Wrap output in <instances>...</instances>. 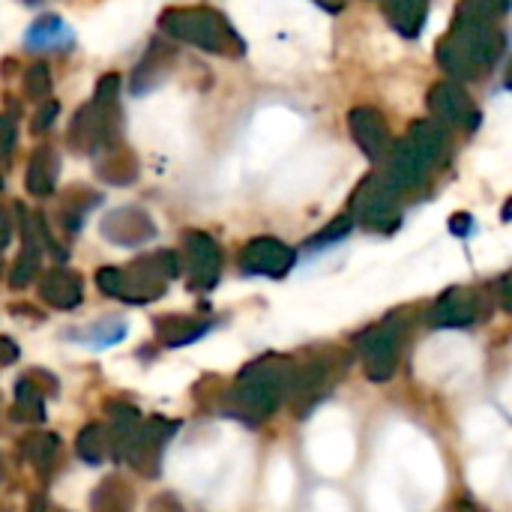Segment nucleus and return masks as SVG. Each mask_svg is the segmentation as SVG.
<instances>
[{
    "instance_id": "32",
    "label": "nucleus",
    "mask_w": 512,
    "mask_h": 512,
    "mask_svg": "<svg viewBox=\"0 0 512 512\" xmlns=\"http://www.w3.org/2000/svg\"><path fill=\"white\" fill-rule=\"evenodd\" d=\"M351 228H354L351 213H342V216H336V219L321 231V234H315V237L309 240V249H315V246H327V243H336V240L348 237V234H351Z\"/></svg>"
},
{
    "instance_id": "20",
    "label": "nucleus",
    "mask_w": 512,
    "mask_h": 512,
    "mask_svg": "<svg viewBox=\"0 0 512 512\" xmlns=\"http://www.w3.org/2000/svg\"><path fill=\"white\" fill-rule=\"evenodd\" d=\"M96 174L111 183V186H126L138 177V159L129 147L123 144H114L108 150H102V159L96 165Z\"/></svg>"
},
{
    "instance_id": "3",
    "label": "nucleus",
    "mask_w": 512,
    "mask_h": 512,
    "mask_svg": "<svg viewBox=\"0 0 512 512\" xmlns=\"http://www.w3.org/2000/svg\"><path fill=\"white\" fill-rule=\"evenodd\" d=\"M120 129V75L108 72L99 78L96 96L75 111L66 138L78 153H102L114 144H123Z\"/></svg>"
},
{
    "instance_id": "33",
    "label": "nucleus",
    "mask_w": 512,
    "mask_h": 512,
    "mask_svg": "<svg viewBox=\"0 0 512 512\" xmlns=\"http://www.w3.org/2000/svg\"><path fill=\"white\" fill-rule=\"evenodd\" d=\"M15 141H18V126H15V117H9V114H0V162H9V159H12Z\"/></svg>"
},
{
    "instance_id": "2",
    "label": "nucleus",
    "mask_w": 512,
    "mask_h": 512,
    "mask_svg": "<svg viewBox=\"0 0 512 512\" xmlns=\"http://www.w3.org/2000/svg\"><path fill=\"white\" fill-rule=\"evenodd\" d=\"M507 48V36L498 24L453 21L450 33L438 42V63L453 78H477L492 69Z\"/></svg>"
},
{
    "instance_id": "6",
    "label": "nucleus",
    "mask_w": 512,
    "mask_h": 512,
    "mask_svg": "<svg viewBox=\"0 0 512 512\" xmlns=\"http://www.w3.org/2000/svg\"><path fill=\"white\" fill-rule=\"evenodd\" d=\"M180 423H171L165 417H150L141 420L138 429L126 438V444L117 450L120 459L129 462V468L141 477H156L159 474V462H162V450L168 447V441L177 435Z\"/></svg>"
},
{
    "instance_id": "28",
    "label": "nucleus",
    "mask_w": 512,
    "mask_h": 512,
    "mask_svg": "<svg viewBox=\"0 0 512 512\" xmlns=\"http://www.w3.org/2000/svg\"><path fill=\"white\" fill-rule=\"evenodd\" d=\"M510 9V0H462L456 9V21L471 24H498Z\"/></svg>"
},
{
    "instance_id": "16",
    "label": "nucleus",
    "mask_w": 512,
    "mask_h": 512,
    "mask_svg": "<svg viewBox=\"0 0 512 512\" xmlns=\"http://www.w3.org/2000/svg\"><path fill=\"white\" fill-rule=\"evenodd\" d=\"M174 60H177V48H174V45H168V42H162V39L150 42L147 54H144V57L138 60V66L132 69L129 90H132L135 96H144L147 90L159 87V84L168 78V72L174 69Z\"/></svg>"
},
{
    "instance_id": "44",
    "label": "nucleus",
    "mask_w": 512,
    "mask_h": 512,
    "mask_svg": "<svg viewBox=\"0 0 512 512\" xmlns=\"http://www.w3.org/2000/svg\"><path fill=\"white\" fill-rule=\"evenodd\" d=\"M462 512H474V510H462Z\"/></svg>"
},
{
    "instance_id": "5",
    "label": "nucleus",
    "mask_w": 512,
    "mask_h": 512,
    "mask_svg": "<svg viewBox=\"0 0 512 512\" xmlns=\"http://www.w3.org/2000/svg\"><path fill=\"white\" fill-rule=\"evenodd\" d=\"M180 276V255L171 249L141 255L129 267H120V297L123 303L144 306L168 291V282Z\"/></svg>"
},
{
    "instance_id": "36",
    "label": "nucleus",
    "mask_w": 512,
    "mask_h": 512,
    "mask_svg": "<svg viewBox=\"0 0 512 512\" xmlns=\"http://www.w3.org/2000/svg\"><path fill=\"white\" fill-rule=\"evenodd\" d=\"M147 512H186V510H183V504H180L174 495H159V498H153V501H150Z\"/></svg>"
},
{
    "instance_id": "34",
    "label": "nucleus",
    "mask_w": 512,
    "mask_h": 512,
    "mask_svg": "<svg viewBox=\"0 0 512 512\" xmlns=\"http://www.w3.org/2000/svg\"><path fill=\"white\" fill-rule=\"evenodd\" d=\"M96 288L105 297H120V267H99L96 270Z\"/></svg>"
},
{
    "instance_id": "43",
    "label": "nucleus",
    "mask_w": 512,
    "mask_h": 512,
    "mask_svg": "<svg viewBox=\"0 0 512 512\" xmlns=\"http://www.w3.org/2000/svg\"><path fill=\"white\" fill-rule=\"evenodd\" d=\"M0 189H3V174H0Z\"/></svg>"
},
{
    "instance_id": "4",
    "label": "nucleus",
    "mask_w": 512,
    "mask_h": 512,
    "mask_svg": "<svg viewBox=\"0 0 512 512\" xmlns=\"http://www.w3.org/2000/svg\"><path fill=\"white\" fill-rule=\"evenodd\" d=\"M159 27L174 42H186V45H195V48L210 51V54L240 57L246 51V45H243L240 33L231 27V21L222 12L210 9V6H174V9H165L159 15Z\"/></svg>"
},
{
    "instance_id": "10",
    "label": "nucleus",
    "mask_w": 512,
    "mask_h": 512,
    "mask_svg": "<svg viewBox=\"0 0 512 512\" xmlns=\"http://www.w3.org/2000/svg\"><path fill=\"white\" fill-rule=\"evenodd\" d=\"M294 261H297V252L276 237H255L240 249V267L243 273H252V276L282 279L291 273Z\"/></svg>"
},
{
    "instance_id": "35",
    "label": "nucleus",
    "mask_w": 512,
    "mask_h": 512,
    "mask_svg": "<svg viewBox=\"0 0 512 512\" xmlns=\"http://www.w3.org/2000/svg\"><path fill=\"white\" fill-rule=\"evenodd\" d=\"M60 114V102H54V99H45L42 102V108L33 114V120H30V132H36V135H42L51 123H54V117Z\"/></svg>"
},
{
    "instance_id": "30",
    "label": "nucleus",
    "mask_w": 512,
    "mask_h": 512,
    "mask_svg": "<svg viewBox=\"0 0 512 512\" xmlns=\"http://www.w3.org/2000/svg\"><path fill=\"white\" fill-rule=\"evenodd\" d=\"M21 87H24L27 99H48L51 96V69L45 63L27 66V72L21 78Z\"/></svg>"
},
{
    "instance_id": "8",
    "label": "nucleus",
    "mask_w": 512,
    "mask_h": 512,
    "mask_svg": "<svg viewBox=\"0 0 512 512\" xmlns=\"http://www.w3.org/2000/svg\"><path fill=\"white\" fill-rule=\"evenodd\" d=\"M399 345H402V327L399 321H384L372 330H366L357 342L363 357V372L369 381L384 384L396 375L399 366Z\"/></svg>"
},
{
    "instance_id": "18",
    "label": "nucleus",
    "mask_w": 512,
    "mask_h": 512,
    "mask_svg": "<svg viewBox=\"0 0 512 512\" xmlns=\"http://www.w3.org/2000/svg\"><path fill=\"white\" fill-rule=\"evenodd\" d=\"M57 174H60V159H57V153L48 144H42V147L33 150V156L27 162L24 186H27L30 195L48 198L54 192V186H57Z\"/></svg>"
},
{
    "instance_id": "9",
    "label": "nucleus",
    "mask_w": 512,
    "mask_h": 512,
    "mask_svg": "<svg viewBox=\"0 0 512 512\" xmlns=\"http://www.w3.org/2000/svg\"><path fill=\"white\" fill-rule=\"evenodd\" d=\"M183 258H186V276L192 291H210L219 282L222 273V249L219 243L204 231H186L183 237Z\"/></svg>"
},
{
    "instance_id": "22",
    "label": "nucleus",
    "mask_w": 512,
    "mask_h": 512,
    "mask_svg": "<svg viewBox=\"0 0 512 512\" xmlns=\"http://www.w3.org/2000/svg\"><path fill=\"white\" fill-rule=\"evenodd\" d=\"M384 3V12L390 18V24L414 39L423 33V24H426V15H429V0H381Z\"/></svg>"
},
{
    "instance_id": "14",
    "label": "nucleus",
    "mask_w": 512,
    "mask_h": 512,
    "mask_svg": "<svg viewBox=\"0 0 512 512\" xmlns=\"http://www.w3.org/2000/svg\"><path fill=\"white\" fill-rule=\"evenodd\" d=\"M384 162H387V174H384L381 180H384L396 195H399V192L417 189V186L426 180V174L432 171V165H429L405 138L393 144V150H390V156H387Z\"/></svg>"
},
{
    "instance_id": "11",
    "label": "nucleus",
    "mask_w": 512,
    "mask_h": 512,
    "mask_svg": "<svg viewBox=\"0 0 512 512\" xmlns=\"http://www.w3.org/2000/svg\"><path fill=\"white\" fill-rule=\"evenodd\" d=\"M429 111L438 117L441 126L474 129L480 123V111H477L474 99L456 81H441V84L432 87V93H429Z\"/></svg>"
},
{
    "instance_id": "26",
    "label": "nucleus",
    "mask_w": 512,
    "mask_h": 512,
    "mask_svg": "<svg viewBox=\"0 0 512 512\" xmlns=\"http://www.w3.org/2000/svg\"><path fill=\"white\" fill-rule=\"evenodd\" d=\"M24 45L30 51H42V48H66L72 45V30L63 24V18L57 15H45L39 21H33L24 33Z\"/></svg>"
},
{
    "instance_id": "19",
    "label": "nucleus",
    "mask_w": 512,
    "mask_h": 512,
    "mask_svg": "<svg viewBox=\"0 0 512 512\" xmlns=\"http://www.w3.org/2000/svg\"><path fill=\"white\" fill-rule=\"evenodd\" d=\"M45 396L48 390L39 387V372L21 378L15 384V405H12V417L18 423H42L45 420Z\"/></svg>"
},
{
    "instance_id": "25",
    "label": "nucleus",
    "mask_w": 512,
    "mask_h": 512,
    "mask_svg": "<svg viewBox=\"0 0 512 512\" xmlns=\"http://www.w3.org/2000/svg\"><path fill=\"white\" fill-rule=\"evenodd\" d=\"M132 507H135V495L126 486V480L117 474L105 477L90 495V512H132Z\"/></svg>"
},
{
    "instance_id": "15",
    "label": "nucleus",
    "mask_w": 512,
    "mask_h": 512,
    "mask_svg": "<svg viewBox=\"0 0 512 512\" xmlns=\"http://www.w3.org/2000/svg\"><path fill=\"white\" fill-rule=\"evenodd\" d=\"M480 318V297L471 288H450L438 303L429 309V327L435 330H453V327H471Z\"/></svg>"
},
{
    "instance_id": "39",
    "label": "nucleus",
    "mask_w": 512,
    "mask_h": 512,
    "mask_svg": "<svg viewBox=\"0 0 512 512\" xmlns=\"http://www.w3.org/2000/svg\"><path fill=\"white\" fill-rule=\"evenodd\" d=\"M450 228L456 231V234H468L471 231V216H453V222H450Z\"/></svg>"
},
{
    "instance_id": "40",
    "label": "nucleus",
    "mask_w": 512,
    "mask_h": 512,
    "mask_svg": "<svg viewBox=\"0 0 512 512\" xmlns=\"http://www.w3.org/2000/svg\"><path fill=\"white\" fill-rule=\"evenodd\" d=\"M27 512H48L45 495H33V498L27 501Z\"/></svg>"
},
{
    "instance_id": "27",
    "label": "nucleus",
    "mask_w": 512,
    "mask_h": 512,
    "mask_svg": "<svg viewBox=\"0 0 512 512\" xmlns=\"http://www.w3.org/2000/svg\"><path fill=\"white\" fill-rule=\"evenodd\" d=\"M57 453H60V438L57 435L39 432V435H27L21 441V459L30 462L39 474H48V468L54 465Z\"/></svg>"
},
{
    "instance_id": "21",
    "label": "nucleus",
    "mask_w": 512,
    "mask_h": 512,
    "mask_svg": "<svg viewBox=\"0 0 512 512\" xmlns=\"http://www.w3.org/2000/svg\"><path fill=\"white\" fill-rule=\"evenodd\" d=\"M207 330H210V324H201V321L186 318V315H162V318H156V339L165 348H183V345L201 339Z\"/></svg>"
},
{
    "instance_id": "45",
    "label": "nucleus",
    "mask_w": 512,
    "mask_h": 512,
    "mask_svg": "<svg viewBox=\"0 0 512 512\" xmlns=\"http://www.w3.org/2000/svg\"><path fill=\"white\" fill-rule=\"evenodd\" d=\"M57 512H66V510H57Z\"/></svg>"
},
{
    "instance_id": "13",
    "label": "nucleus",
    "mask_w": 512,
    "mask_h": 512,
    "mask_svg": "<svg viewBox=\"0 0 512 512\" xmlns=\"http://www.w3.org/2000/svg\"><path fill=\"white\" fill-rule=\"evenodd\" d=\"M102 237L114 246H144L156 237V222L141 207H117L105 213Z\"/></svg>"
},
{
    "instance_id": "38",
    "label": "nucleus",
    "mask_w": 512,
    "mask_h": 512,
    "mask_svg": "<svg viewBox=\"0 0 512 512\" xmlns=\"http://www.w3.org/2000/svg\"><path fill=\"white\" fill-rule=\"evenodd\" d=\"M9 240H12V219L6 210H0V252L9 246Z\"/></svg>"
},
{
    "instance_id": "29",
    "label": "nucleus",
    "mask_w": 512,
    "mask_h": 512,
    "mask_svg": "<svg viewBox=\"0 0 512 512\" xmlns=\"http://www.w3.org/2000/svg\"><path fill=\"white\" fill-rule=\"evenodd\" d=\"M108 447H111V435H108L105 426L90 423V426H84V429L78 432L75 450H78V456H81L87 465H99V462L105 459Z\"/></svg>"
},
{
    "instance_id": "1",
    "label": "nucleus",
    "mask_w": 512,
    "mask_h": 512,
    "mask_svg": "<svg viewBox=\"0 0 512 512\" xmlns=\"http://www.w3.org/2000/svg\"><path fill=\"white\" fill-rule=\"evenodd\" d=\"M294 363L288 357H261L249 363L234 387L222 396V408L228 417L243 423H261L276 414L282 399L288 396Z\"/></svg>"
},
{
    "instance_id": "23",
    "label": "nucleus",
    "mask_w": 512,
    "mask_h": 512,
    "mask_svg": "<svg viewBox=\"0 0 512 512\" xmlns=\"http://www.w3.org/2000/svg\"><path fill=\"white\" fill-rule=\"evenodd\" d=\"M405 141H408L429 165H435V162L444 156V150H447V129H444L441 123H435V120H417V123H411Z\"/></svg>"
},
{
    "instance_id": "24",
    "label": "nucleus",
    "mask_w": 512,
    "mask_h": 512,
    "mask_svg": "<svg viewBox=\"0 0 512 512\" xmlns=\"http://www.w3.org/2000/svg\"><path fill=\"white\" fill-rule=\"evenodd\" d=\"M99 201H102V198H99V192H90V189H84V186H72L69 192H63L60 207H57V219H60V225H63L69 234H75L78 228H84L87 213H90Z\"/></svg>"
},
{
    "instance_id": "37",
    "label": "nucleus",
    "mask_w": 512,
    "mask_h": 512,
    "mask_svg": "<svg viewBox=\"0 0 512 512\" xmlns=\"http://www.w3.org/2000/svg\"><path fill=\"white\" fill-rule=\"evenodd\" d=\"M18 360V345L9 336H0V366H9Z\"/></svg>"
},
{
    "instance_id": "41",
    "label": "nucleus",
    "mask_w": 512,
    "mask_h": 512,
    "mask_svg": "<svg viewBox=\"0 0 512 512\" xmlns=\"http://www.w3.org/2000/svg\"><path fill=\"white\" fill-rule=\"evenodd\" d=\"M318 3H324L327 9H339V6H342L345 0H318Z\"/></svg>"
},
{
    "instance_id": "42",
    "label": "nucleus",
    "mask_w": 512,
    "mask_h": 512,
    "mask_svg": "<svg viewBox=\"0 0 512 512\" xmlns=\"http://www.w3.org/2000/svg\"><path fill=\"white\" fill-rule=\"evenodd\" d=\"M0 480H3V459H0Z\"/></svg>"
},
{
    "instance_id": "7",
    "label": "nucleus",
    "mask_w": 512,
    "mask_h": 512,
    "mask_svg": "<svg viewBox=\"0 0 512 512\" xmlns=\"http://www.w3.org/2000/svg\"><path fill=\"white\" fill-rule=\"evenodd\" d=\"M348 213L363 228L378 231V234H390L402 222V210H399L396 192L381 177H366L360 183V189L351 198V210Z\"/></svg>"
},
{
    "instance_id": "31",
    "label": "nucleus",
    "mask_w": 512,
    "mask_h": 512,
    "mask_svg": "<svg viewBox=\"0 0 512 512\" xmlns=\"http://www.w3.org/2000/svg\"><path fill=\"white\" fill-rule=\"evenodd\" d=\"M123 336H126V324H120V321H99V324H93L90 330L81 333V339L90 342L93 348H111Z\"/></svg>"
},
{
    "instance_id": "17",
    "label": "nucleus",
    "mask_w": 512,
    "mask_h": 512,
    "mask_svg": "<svg viewBox=\"0 0 512 512\" xmlns=\"http://www.w3.org/2000/svg\"><path fill=\"white\" fill-rule=\"evenodd\" d=\"M39 297H42L51 309L69 312V309H75V306L84 300V282H81L78 273L63 270V267H54V270H48V273L39 279Z\"/></svg>"
},
{
    "instance_id": "12",
    "label": "nucleus",
    "mask_w": 512,
    "mask_h": 512,
    "mask_svg": "<svg viewBox=\"0 0 512 512\" xmlns=\"http://www.w3.org/2000/svg\"><path fill=\"white\" fill-rule=\"evenodd\" d=\"M348 126H351V135L357 141V147L372 159V162H384L393 150V135H390V126L384 120V114L378 108H369V105H360V108H351L348 114Z\"/></svg>"
}]
</instances>
